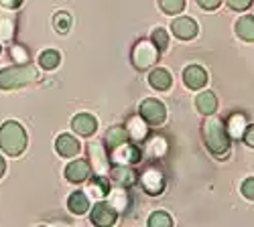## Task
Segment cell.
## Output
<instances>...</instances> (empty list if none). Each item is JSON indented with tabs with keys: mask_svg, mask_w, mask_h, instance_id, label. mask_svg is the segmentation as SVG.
I'll return each instance as SVG.
<instances>
[{
	"mask_svg": "<svg viewBox=\"0 0 254 227\" xmlns=\"http://www.w3.org/2000/svg\"><path fill=\"white\" fill-rule=\"evenodd\" d=\"M114 162L118 164H128V162H136L138 158V150L134 146H130V144H118V146H114V154H112Z\"/></svg>",
	"mask_w": 254,
	"mask_h": 227,
	"instance_id": "14",
	"label": "cell"
},
{
	"mask_svg": "<svg viewBox=\"0 0 254 227\" xmlns=\"http://www.w3.org/2000/svg\"><path fill=\"white\" fill-rule=\"evenodd\" d=\"M153 41H155V47H157L159 51H165L167 45H169L167 31H165V29H155V31H153Z\"/></svg>",
	"mask_w": 254,
	"mask_h": 227,
	"instance_id": "29",
	"label": "cell"
},
{
	"mask_svg": "<svg viewBox=\"0 0 254 227\" xmlns=\"http://www.w3.org/2000/svg\"><path fill=\"white\" fill-rule=\"evenodd\" d=\"M10 55H12V59L16 61V63H27V61H29V53H27V49H25V47H20V45L12 47V49H10Z\"/></svg>",
	"mask_w": 254,
	"mask_h": 227,
	"instance_id": "30",
	"label": "cell"
},
{
	"mask_svg": "<svg viewBox=\"0 0 254 227\" xmlns=\"http://www.w3.org/2000/svg\"><path fill=\"white\" fill-rule=\"evenodd\" d=\"M242 136H244V140H246L248 146H254V126H248Z\"/></svg>",
	"mask_w": 254,
	"mask_h": 227,
	"instance_id": "36",
	"label": "cell"
},
{
	"mask_svg": "<svg viewBox=\"0 0 254 227\" xmlns=\"http://www.w3.org/2000/svg\"><path fill=\"white\" fill-rule=\"evenodd\" d=\"M195 106H197V110L201 112V114H214L216 112V108H218V99H216V95L211 93V91H201L197 97H195Z\"/></svg>",
	"mask_w": 254,
	"mask_h": 227,
	"instance_id": "15",
	"label": "cell"
},
{
	"mask_svg": "<svg viewBox=\"0 0 254 227\" xmlns=\"http://www.w3.org/2000/svg\"><path fill=\"white\" fill-rule=\"evenodd\" d=\"M128 134L134 138V140H142L144 136H146V124L140 120V116L138 118H132L130 122H128Z\"/></svg>",
	"mask_w": 254,
	"mask_h": 227,
	"instance_id": "23",
	"label": "cell"
},
{
	"mask_svg": "<svg viewBox=\"0 0 254 227\" xmlns=\"http://www.w3.org/2000/svg\"><path fill=\"white\" fill-rule=\"evenodd\" d=\"M90 156H92V169L102 177L104 173H108V158H106L104 150L98 142L90 144Z\"/></svg>",
	"mask_w": 254,
	"mask_h": 227,
	"instance_id": "13",
	"label": "cell"
},
{
	"mask_svg": "<svg viewBox=\"0 0 254 227\" xmlns=\"http://www.w3.org/2000/svg\"><path fill=\"white\" fill-rule=\"evenodd\" d=\"M126 132L124 128H120V126H114V128H110L108 132H106V140H108V146L110 148H114V146H118V144H122L124 140H126Z\"/></svg>",
	"mask_w": 254,
	"mask_h": 227,
	"instance_id": "24",
	"label": "cell"
},
{
	"mask_svg": "<svg viewBox=\"0 0 254 227\" xmlns=\"http://www.w3.org/2000/svg\"><path fill=\"white\" fill-rule=\"evenodd\" d=\"M71 128H73L77 134H81V136H90V134L96 132L98 122H96V118L90 116V114H77V116L71 120Z\"/></svg>",
	"mask_w": 254,
	"mask_h": 227,
	"instance_id": "9",
	"label": "cell"
},
{
	"mask_svg": "<svg viewBox=\"0 0 254 227\" xmlns=\"http://www.w3.org/2000/svg\"><path fill=\"white\" fill-rule=\"evenodd\" d=\"M159 4L167 14H179L185 8V0H159Z\"/></svg>",
	"mask_w": 254,
	"mask_h": 227,
	"instance_id": "26",
	"label": "cell"
},
{
	"mask_svg": "<svg viewBox=\"0 0 254 227\" xmlns=\"http://www.w3.org/2000/svg\"><path fill=\"white\" fill-rule=\"evenodd\" d=\"M112 179L120 184V187H130V184H134V181H136V173L132 169H124V164H122V167L112 171Z\"/></svg>",
	"mask_w": 254,
	"mask_h": 227,
	"instance_id": "18",
	"label": "cell"
},
{
	"mask_svg": "<svg viewBox=\"0 0 254 227\" xmlns=\"http://www.w3.org/2000/svg\"><path fill=\"white\" fill-rule=\"evenodd\" d=\"M173 35L177 39H183V41H189V39H193L197 35V25H195V20L193 18H187V16H181V18H175L173 20Z\"/></svg>",
	"mask_w": 254,
	"mask_h": 227,
	"instance_id": "7",
	"label": "cell"
},
{
	"mask_svg": "<svg viewBox=\"0 0 254 227\" xmlns=\"http://www.w3.org/2000/svg\"><path fill=\"white\" fill-rule=\"evenodd\" d=\"M236 33L240 39L252 43L254 41V16H242L236 23Z\"/></svg>",
	"mask_w": 254,
	"mask_h": 227,
	"instance_id": "17",
	"label": "cell"
},
{
	"mask_svg": "<svg viewBox=\"0 0 254 227\" xmlns=\"http://www.w3.org/2000/svg\"><path fill=\"white\" fill-rule=\"evenodd\" d=\"M110 205H112L116 211H122L126 207V193L122 189H114L110 193Z\"/></svg>",
	"mask_w": 254,
	"mask_h": 227,
	"instance_id": "28",
	"label": "cell"
},
{
	"mask_svg": "<svg viewBox=\"0 0 254 227\" xmlns=\"http://www.w3.org/2000/svg\"><path fill=\"white\" fill-rule=\"evenodd\" d=\"M88 175H90V164L86 160H73L65 169V177L71 182H83L88 179Z\"/></svg>",
	"mask_w": 254,
	"mask_h": 227,
	"instance_id": "11",
	"label": "cell"
},
{
	"mask_svg": "<svg viewBox=\"0 0 254 227\" xmlns=\"http://www.w3.org/2000/svg\"><path fill=\"white\" fill-rule=\"evenodd\" d=\"M149 81H151V86H153L155 90H161V91H165V90L171 88V75H169L165 69H155V71L151 73Z\"/></svg>",
	"mask_w": 254,
	"mask_h": 227,
	"instance_id": "19",
	"label": "cell"
},
{
	"mask_svg": "<svg viewBox=\"0 0 254 227\" xmlns=\"http://www.w3.org/2000/svg\"><path fill=\"white\" fill-rule=\"evenodd\" d=\"M0 148L8 156H18L27 148V134L18 122H4L0 126Z\"/></svg>",
	"mask_w": 254,
	"mask_h": 227,
	"instance_id": "1",
	"label": "cell"
},
{
	"mask_svg": "<svg viewBox=\"0 0 254 227\" xmlns=\"http://www.w3.org/2000/svg\"><path fill=\"white\" fill-rule=\"evenodd\" d=\"M90 193H92L94 197H104L106 193H108V187H106L102 181H96V182L90 184Z\"/></svg>",
	"mask_w": 254,
	"mask_h": 227,
	"instance_id": "31",
	"label": "cell"
},
{
	"mask_svg": "<svg viewBox=\"0 0 254 227\" xmlns=\"http://www.w3.org/2000/svg\"><path fill=\"white\" fill-rule=\"evenodd\" d=\"M0 51H2V49H0Z\"/></svg>",
	"mask_w": 254,
	"mask_h": 227,
	"instance_id": "38",
	"label": "cell"
},
{
	"mask_svg": "<svg viewBox=\"0 0 254 227\" xmlns=\"http://www.w3.org/2000/svg\"><path fill=\"white\" fill-rule=\"evenodd\" d=\"M140 118L144 122L153 124V126H159V124H163L167 118V110L157 99H144L140 104Z\"/></svg>",
	"mask_w": 254,
	"mask_h": 227,
	"instance_id": "5",
	"label": "cell"
},
{
	"mask_svg": "<svg viewBox=\"0 0 254 227\" xmlns=\"http://www.w3.org/2000/svg\"><path fill=\"white\" fill-rule=\"evenodd\" d=\"M55 150H57L61 156L71 158V156H75V154L79 152V142H77L73 136H69V134H63V136H59V138L55 140Z\"/></svg>",
	"mask_w": 254,
	"mask_h": 227,
	"instance_id": "12",
	"label": "cell"
},
{
	"mask_svg": "<svg viewBox=\"0 0 254 227\" xmlns=\"http://www.w3.org/2000/svg\"><path fill=\"white\" fill-rule=\"evenodd\" d=\"M53 27H55L57 33L65 35V33L69 31V27H71V16H69L67 12H57V14L53 16Z\"/></svg>",
	"mask_w": 254,
	"mask_h": 227,
	"instance_id": "25",
	"label": "cell"
},
{
	"mask_svg": "<svg viewBox=\"0 0 254 227\" xmlns=\"http://www.w3.org/2000/svg\"><path fill=\"white\" fill-rule=\"evenodd\" d=\"M244 130H246V118L242 114H232L228 120V132L234 138H240Z\"/></svg>",
	"mask_w": 254,
	"mask_h": 227,
	"instance_id": "20",
	"label": "cell"
},
{
	"mask_svg": "<svg viewBox=\"0 0 254 227\" xmlns=\"http://www.w3.org/2000/svg\"><path fill=\"white\" fill-rule=\"evenodd\" d=\"M149 225L151 227H169V225H173V219L169 217L165 211H157L149 217Z\"/></svg>",
	"mask_w": 254,
	"mask_h": 227,
	"instance_id": "27",
	"label": "cell"
},
{
	"mask_svg": "<svg viewBox=\"0 0 254 227\" xmlns=\"http://www.w3.org/2000/svg\"><path fill=\"white\" fill-rule=\"evenodd\" d=\"M67 207H69L71 213H75V215H83V213L88 211V207H90V201H88L86 193H81V191L71 193V197L67 199Z\"/></svg>",
	"mask_w": 254,
	"mask_h": 227,
	"instance_id": "16",
	"label": "cell"
},
{
	"mask_svg": "<svg viewBox=\"0 0 254 227\" xmlns=\"http://www.w3.org/2000/svg\"><path fill=\"white\" fill-rule=\"evenodd\" d=\"M23 4V0H0V6L2 8H8V10H14Z\"/></svg>",
	"mask_w": 254,
	"mask_h": 227,
	"instance_id": "35",
	"label": "cell"
},
{
	"mask_svg": "<svg viewBox=\"0 0 254 227\" xmlns=\"http://www.w3.org/2000/svg\"><path fill=\"white\" fill-rule=\"evenodd\" d=\"M140 182H142V187L146 193H151V195H157L163 191V177L157 169H149V171H144L142 177H140Z\"/></svg>",
	"mask_w": 254,
	"mask_h": 227,
	"instance_id": "10",
	"label": "cell"
},
{
	"mask_svg": "<svg viewBox=\"0 0 254 227\" xmlns=\"http://www.w3.org/2000/svg\"><path fill=\"white\" fill-rule=\"evenodd\" d=\"M61 63V55L57 53V51H53V49H49V51H43L39 55V65L43 67V69H55L57 65Z\"/></svg>",
	"mask_w": 254,
	"mask_h": 227,
	"instance_id": "21",
	"label": "cell"
},
{
	"mask_svg": "<svg viewBox=\"0 0 254 227\" xmlns=\"http://www.w3.org/2000/svg\"><path fill=\"white\" fill-rule=\"evenodd\" d=\"M250 2L252 0H226V4L230 8H234V10H244V8L250 6Z\"/></svg>",
	"mask_w": 254,
	"mask_h": 227,
	"instance_id": "33",
	"label": "cell"
},
{
	"mask_svg": "<svg viewBox=\"0 0 254 227\" xmlns=\"http://www.w3.org/2000/svg\"><path fill=\"white\" fill-rule=\"evenodd\" d=\"M183 81L189 90H199L207 84V73L199 67V65H189L183 71Z\"/></svg>",
	"mask_w": 254,
	"mask_h": 227,
	"instance_id": "8",
	"label": "cell"
},
{
	"mask_svg": "<svg viewBox=\"0 0 254 227\" xmlns=\"http://www.w3.org/2000/svg\"><path fill=\"white\" fill-rule=\"evenodd\" d=\"M4 171H6V164H4V158H2V156H0V177H2V175H4Z\"/></svg>",
	"mask_w": 254,
	"mask_h": 227,
	"instance_id": "37",
	"label": "cell"
},
{
	"mask_svg": "<svg viewBox=\"0 0 254 227\" xmlns=\"http://www.w3.org/2000/svg\"><path fill=\"white\" fill-rule=\"evenodd\" d=\"M220 2H222V0H197V4H199L201 8H205V10H214V8H218Z\"/></svg>",
	"mask_w": 254,
	"mask_h": 227,
	"instance_id": "34",
	"label": "cell"
},
{
	"mask_svg": "<svg viewBox=\"0 0 254 227\" xmlns=\"http://www.w3.org/2000/svg\"><path fill=\"white\" fill-rule=\"evenodd\" d=\"M203 138H205L207 148L216 156H226L228 154V148H230L228 132H226V126L218 118H207L203 122Z\"/></svg>",
	"mask_w": 254,
	"mask_h": 227,
	"instance_id": "2",
	"label": "cell"
},
{
	"mask_svg": "<svg viewBox=\"0 0 254 227\" xmlns=\"http://www.w3.org/2000/svg\"><path fill=\"white\" fill-rule=\"evenodd\" d=\"M14 37V18L8 14H0V39L10 41Z\"/></svg>",
	"mask_w": 254,
	"mask_h": 227,
	"instance_id": "22",
	"label": "cell"
},
{
	"mask_svg": "<svg viewBox=\"0 0 254 227\" xmlns=\"http://www.w3.org/2000/svg\"><path fill=\"white\" fill-rule=\"evenodd\" d=\"M159 57V49L151 41H138L132 49V63L136 69H149Z\"/></svg>",
	"mask_w": 254,
	"mask_h": 227,
	"instance_id": "4",
	"label": "cell"
},
{
	"mask_svg": "<svg viewBox=\"0 0 254 227\" xmlns=\"http://www.w3.org/2000/svg\"><path fill=\"white\" fill-rule=\"evenodd\" d=\"M92 221L100 227H108L116 221V209L110 203H98L92 209Z\"/></svg>",
	"mask_w": 254,
	"mask_h": 227,
	"instance_id": "6",
	"label": "cell"
},
{
	"mask_svg": "<svg viewBox=\"0 0 254 227\" xmlns=\"http://www.w3.org/2000/svg\"><path fill=\"white\" fill-rule=\"evenodd\" d=\"M242 195H244L246 199L254 201V177H252V179H246V181L242 182Z\"/></svg>",
	"mask_w": 254,
	"mask_h": 227,
	"instance_id": "32",
	"label": "cell"
},
{
	"mask_svg": "<svg viewBox=\"0 0 254 227\" xmlns=\"http://www.w3.org/2000/svg\"><path fill=\"white\" fill-rule=\"evenodd\" d=\"M37 69L27 63H18L16 67H6L0 71V90H16L25 88L37 79Z\"/></svg>",
	"mask_w": 254,
	"mask_h": 227,
	"instance_id": "3",
	"label": "cell"
}]
</instances>
